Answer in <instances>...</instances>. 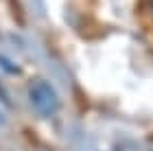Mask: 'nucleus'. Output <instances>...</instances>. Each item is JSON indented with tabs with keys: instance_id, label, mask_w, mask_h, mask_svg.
Returning a JSON list of instances; mask_svg holds the SVG:
<instances>
[{
	"instance_id": "nucleus-2",
	"label": "nucleus",
	"mask_w": 153,
	"mask_h": 151,
	"mask_svg": "<svg viewBox=\"0 0 153 151\" xmlns=\"http://www.w3.org/2000/svg\"><path fill=\"white\" fill-rule=\"evenodd\" d=\"M0 99H2V101H7V103H9V97H7V94L2 92V88H0Z\"/></svg>"
},
{
	"instance_id": "nucleus-1",
	"label": "nucleus",
	"mask_w": 153,
	"mask_h": 151,
	"mask_svg": "<svg viewBox=\"0 0 153 151\" xmlns=\"http://www.w3.org/2000/svg\"><path fill=\"white\" fill-rule=\"evenodd\" d=\"M29 103L42 118H48L59 109V99L55 88L44 79H33L29 83Z\"/></svg>"
},
{
	"instance_id": "nucleus-3",
	"label": "nucleus",
	"mask_w": 153,
	"mask_h": 151,
	"mask_svg": "<svg viewBox=\"0 0 153 151\" xmlns=\"http://www.w3.org/2000/svg\"><path fill=\"white\" fill-rule=\"evenodd\" d=\"M2 123H4V116H2V112H0V125H2Z\"/></svg>"
}]
</instances>
